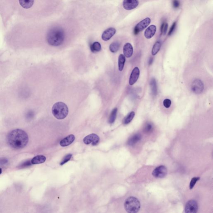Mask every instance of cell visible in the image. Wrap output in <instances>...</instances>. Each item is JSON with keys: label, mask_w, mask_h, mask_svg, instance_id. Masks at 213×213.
I'll return each instance as SVG.
<instances>
[{"label": "cell", "mask_w": 213, "mask_h": 213, "mask_svg": "<svg viewBox=\"0 0 213 213\" xmlns=\"http://www.w3.org/2000/svg\"><path fill=\"white\" fill-rule=\"evenodd\" d=\"M29 140L27 133L18 129L12 131L7 136L8 144L15 149H21L24 148L27 145Z\"/></svg>", "instance_id": "6da1fadb"}, {"label": "cell", "mask_w": 213, "mask_h": 213, "mask_svg": "<svg viewBox=\"0 0 213 213\" xmlns=\"http://www.w3.org/2000/svg\"><path fill=\"white\" fill-rule=\"evenodd\" d=\"M65 37V34L63 29L59 27H56L52 28L48 31L46 39L49 45L58 46L63 43Z\"/></svg>", "instance_id": "7a4b0ae2"}, {"label": "cell", "mask_w": 213, "mask_h": 213, "mask_svg": "<svg viewBox=\"0 0 213 213\" xmlns=\"http://www.w3.org/2000/svg\"><path fill=\"white\" fill-rule=\"evenodd\" d=\"M53 114L56 118L62 120L66 117L68 114V108L65 103L58 102L54 104L52 108Z\"/></svg>", "instance_id": "3957f363"}, {"label": "cell", "mask_w": 213, "mask_h": 213, "mask_svg": "<svg viewBox=\"0 0 213 213\" xmlns=\"http://www.w3.org/2000/svg\"><path fill=\"white\" fill-rule=\"evenodd\" d=\"M125 210L129 213L138 212L140 208V203L137 198L130 196L126 199L124 204Z\"/></svg>", "instance_id": "277c9868"}, {"label": "cell", "mask_w": 213, "mask_h": 213, "mask_svg": "<svg viewBox=\"0 0 213 213\" xmlns=\"http://www.w3.org/2000/svg\"><path fill=\"white\" fill-rule=\"evenodd\" d=\"M151 23L150 18H147L137 24L134 29V33L135 35L138 34L139 32L144 30L150 25Z\"/></svg>", "instance_id": "5b68a950"}, {"label": "cell", "mask_w": 213, "mask_h": 213, "mask_svg": "<svg viewBox=\"0 0 213 213\" xmlns=\"http://www.w3.org/2000/svg\"><path fill=\"white\" fill-rule=\"evenodd\" d=\"M204 89V83L201 80L196 79L193 81L191 85V90L195 94H199L203 92Z\"/></svg>", "instance_id": "8992f818"}, {"label": "cell", "mask_w": 213, "mask_h": 213, "mask_svg": "<svg viewBox=\"0 0 213 213\" xmlns=\"http://www.w3.org/2000/svg\"><path fill=\"white\" fill-rule=\"evenodd\" d=\"M198 210L197 202L194 200H191L188 201L186 204L185 207V212L187 213H195Z\"/></svg>", "instance_id": "52a82bcc"}, {"label": "cell", "mask_w": 213, "mask_h": 213, "mask_svg": "<svg viewBox=\"0 0 213 213\" xmlns=\"http://www.w3.org/2000/svg\"><path fill=\"white\" fill-rule=\"evenodd\" d=\"M167 173L166 167L163 165H161L154 170L152 175L156 178H162L166 176Z\"/></svg>", "instance_id": "ba28073f"}, {"label": "cell", "mask_w": 213, "mask_h": 213, "mask_svg": "<svg viewBox=\"0 0 213 213\" xmlns=\"http://www.w3.org/2000/svg\"><path fill=\"white\" fill-rule=\"evenodd\" d=\"M99 141V137L98 135L92 134L85 137L83 139V142L86 145L92 144L96 145L98 144Z\"/></svg>", "instance_id": "9c48e42d"}, {"label": "cell", "mask_w": 213, "mask_h": 213, "mask_svg": "<svg viewBox=\"0 0 213 213\" xmlns=\"http://www.w3.org/2000/svg\"><path fill=\"white\" fill-rule=\"evenodd\" d=\"M139 5L138 0H124L123 6L125 10L127 11L135 9Z\"/></svg>", "instance_id": "30bf717a"}, {"label": "cell", "mask_w": 213, "mask_h": 213, "mask_svg": "<svg viewBox=\"0 0 213 213\" xmlns=\"http://www.w3.org/2000/svg\"><path fill=\"white\" fill-rule=\"evenodd\" d=\"M139 74H140V71L139 68L138 67L134 68L131 73L129 81V85H132L136 83L139 78Z\"/></svg>", "instance_id": "8fae6325"}, {"label": "cell", "mask_w": 213, "mask_h": 213, "mask_svg": "<svg viewBox=\"0 0 213 213\" xmlns=\"http://www.w3.org/2000/svg\"><path fill=\"white\" fill-rule=\"evenodd\" d=\"M116 29L113 28H110L104 31L102 38L104 41H108L114 36L116 33Z\"/></svg>", "instance_id": "7c38bea8"}, {"label": "cell", "mask_w": 213, "mask_h": 213, "mask_svg": "<svg viewBox=\"0 0 213 213\" xmlns=\"http://www.w3.org/2000/svg\"><path fill=\"white\" fill-rule=\"evenodd\" d=\"M156 30L157 28L155 25L150 26L145 31V37L147 39L152 38L155 35Z\"/></svg>", "instance_id": "4fadbf2b"}, {"label": "cell", "mask_w": 213, "mask_h": 213, "mask_svg": "<svg viewBox=\"0 0 213 213\" xmlns=\"http://www.w3.org/2000/svg\"><path fill=\"white\" fill-rule=\"evenodd\" d=\"M123 50L124 55L126 58H130L132 56L133 53V48L130 43H126L124 45Z\"/></svg>", "instance_id": "5bb4252c"}, {"label": "cell", "mask_w": 213, "mask_h": 213, "mask_svg": "<svg viewBox=\"0 0 213 213\" xmlns=\"http://www.w3.org/2000/svg\"><path fill=\"white\" fill-rule=\"evenodd\" d=\"M75 139V137L74 135H69L60 141V145L62 147L68 146L71 145L74 141Z\"/></svg>", "instance_id": "9a60e30c"}, {"label": "cell", "mask_w": 213, "mask_h": 213, "mask_svg": "<svg viewBox=\"0 0 213 213\" xmlns=\"http://www.w3.org/2000/svg\"><path fill=\"white\" fill-rule=\"evenodd\" d=\"M141 139V136L140 134H137L131 137L127 141V144L129 146H132L135 145L137 142H139Z\"/></svg>", "instance_id": "2e32d148"}, {"label": "cell", "mask_w": 213, "mask_h": 213, "mask_svg": "<svg viewBox=\"0 0 213 213\" xmlns=\"http://www.w3.org/2000/svg\"><path fill=\"white\" fill-rule=\"evenodd\" d=\"M34 0H19L20 6L25 9H29L33 6Z\"/></svg>", "instance_id": "e0dca14e"}, {"label": "cell", "mask_w": 213, "mask_h": 213, "mask_svg": "<svg viewBox=\"0 0 213 213\" xmlns=\"http://www.w3.org/2000/svg\"><path fill=\"white\" fill-rule=\"evenodd\" d=\"M46 160V157L44 155H38L35 157L31 160V164H42L44 163Z\"/></svg>", "instance_id": "ac0fdd59"}, {"label": "cell", "mask_w": 213, "mask_h": 213, "mask_svg": "<svg viewBox=\"0 0 213 213\" xmlns=\"http://www.w3.org/2000/svg\"><path fill=\"white\" fill-rule=\"evenodd\" d=\"M150 85L152 95L153 96H156L157 93V87L156 81L155 79L152 78L151 79L150 81Z\"/></svg>", "instance_id": "d6986e66"}, {"label": "cell", "mask_w": 213, "mask_h": 213, "mask_svg": "<svg viewBox=\"0 0 213 213\" xmlns=\"http://www.w3.org/2000/svg\"><path fill=\"white\" fill-rule=\"evenodd\" d=\"M126 61V58L124 55L120 54L118 58V68L120 71H122L124 69V65Z\"/></svg>", "instance_id": "ffe728a7"}, {"label": "cell", "mask_w": 213, "mask_h": 213, "mask_svg": "<svg viewBox=\"0 0 213 213\" xmlns=\"http://www.w3.org/2000/svg\"><path fill=\"white\" fill-rule=\"evenodd\" d=\"M101 44L99 42H95L90 46L91 50L93 53L98 52L101 50Z\"/></svg>", "instance_id": "44dd1931"}, {"label": "cell", "mask_w": 213, "mask_h": 213, "mask_svg": "<svg viewBox=\"0 0 213 213\" xmlns=\"http://www.w3.org/2000/svg\"><path fill=\"white\" fill-rule=\"evenodd\" d=\"M117 108H114L112 110L111 114L110 116L109 119V123L110 124H112L115 122L116 119L117 117Z\"/></svg>", "instance_id": "7402d4cb"}, {"label": "cell", "mask_w": 213, "mask_h": 213, "mask_svg": "<svg viewBox=\"0 0 213 213\" xmlns=\"http://www.w3.org/2000/svg\"><path fill=\"white\" fill-rule=\"evenodd\" d=\"M135 115V113L133 111L130 112L123 120V124L124 125H127V124H129L131 122L132 120L133 119Z\"/></svg>", "instance_id": "603a6c76"}, {"label": "cell", "mask_w": 213, "mask_h": 213, "mask_svg": "<svg viewBox=\"0 0 213 213\" xmlns=\"http://www.w3.org/2000/svg\"><path fill=\"white\" fill-rule=\"evenodd\" d=\"M120 47V43L118 42H114L110 44L109 48H110V50L111 52L115 53L119 50Z\"/></svg>", "instance_id": "cb8c5ba5"}, {"label": "cell", "mask_w": 213, "mask_h": 213, "mask_svg": "<svg viewBox=\"0 0 213 213\" xmlns=\"http://www.w3.org/2000/svg\"><path fill=\"white\" fill-rule=\"evenodd\" d=\"M161 47V43L160 42L158 41L156 42L155 44L154 45L153 47H152V55L153 56H155L160 51Z\"/></svg>", "instance_id": "d4e9b609"}, {"label": "cell", "mask_w": 213, "mask_h": 213, "mask_svg": "<svg viewBox=\"0 0 213 213\" xmlns=\"http://www.w3.org/2000/svg\"><path fill=\"white\" fill-rule=\"evenodd\" d=\"M168 24L167 23L164 22L162 23L161 27V34L165 35L167 32V29H168Z\"/></svg>", "instance_id": "484cf974"}, {"label": "cell", "mask_w": 213, "mask_h": 213, "mask_svg": "<svg viewBox=\"0 0 213 213\" xmlns=\"http://www.w3.org/2000/svg\"><path fill=\"white\" fill-rule=\"evenodd\" d=\"M153 126L152 124L150 123H148L145 126L144 131L145 132L149 133L152 131Z\"/></svg>", "instance_id": "4316f807"}, {"label": "cell", "mask_w": 213, "mask_h": 213, "mask_svg": "<svg viewBox=\"0 0 213 213\" xmlns=\"http://www.w3.org/2000/svg\"><path fill=\"white\" fill-rule=\"evenodd\" d=\"M72 156V155L71 154H68L65 156L64 157V158L62 159L61 163H60V165H63V164H65L67 162H68V161L71 160Z\"/></svg>", "instance_id": "83f0119b"}, {"label": "cell", "mask_w": 213, "mask_h": 213, "mask_svg": "<svg viewBox=\"0 0 213 213\" xmlns=\"http://www.w3.org/2000/svg\"><path fill=\"white\" fill-rule=\"evenodd\" d=\"M199 177H194V178H192L191 182L190 183V190L193 189L197 181L199 180Z\"/></svg>", "instance_id": "f1b7e54d"}, {"label": "cell", "mask_w": 213, "mask_h": 213, "mask_svg": "<svg viewBox=\"0 0 213 213\" xmlns=\"http://www.w3.org/2000/svg\"><path fill=\"white\" fill-rule=\"evenodd\" d=\"M171 104V100L169 99H165L163 101V105H164V107L166 108H170Z\"/></svg>", "instance_id": "f546056e"}, {"label": "cell", "mask_w": 213, "mask_h": 213, "mask_svg": "<svg viewBox=\"0 0 213 213\" xmlns=\"http://www.w3.org/2000/svg\"><path fill=\"white\" fill-rule=\"evenodd\" d=\"M176 26H177V22H174L173 24L172 25L170 29L168 35H171L174 33V31H175L176 29Z\"/></svg>", "instance_id": "4dcf8cb0"}, {"label": "cell", "mask_w": 213, "mask_h": 213, "mask_svg": "<svg viewBox=\"0 0 213 213\" xmlns=\"http://www.w3.org/2000/svg\"><path fill=\"white\" fill-rule=\"evenodd\" d=\"M172 5L174 8H178L180 5V3L179 0H173Z\"/></svg>", "instance_id": "1f68e13d"}, {"label": "cell", "mask_w": 213, "mask_h": 213, "mask_svg": "<svg viewBox=\"0 0 213 213\" xmlns=\"http://www.w3.org/2000/svg\"><path fill=\"white\" fill-rule=\"evenodd\" d=\"M153 59H152V58H150L149 61V64L150 65L152 64V62H153Z\"/></svg>", "instance_id": "d6a6232c"}, {"label": "cell", "mask_w": 213, "mask_h": 213, "mask_svg": "<svg viewBox=\"0 0 213 213\" xmlns=\"http://www.w3.org/2000/svg\"><path fill=\"white\" fill-rule=\"evenodd\" d=\"M2 173V169L1 168H0V175H1V174Z\"/></svg>", "instance_id": "836d02e7"}]
</instances>
